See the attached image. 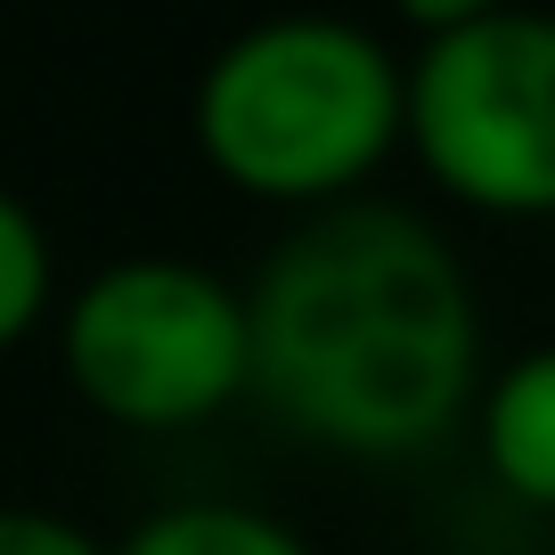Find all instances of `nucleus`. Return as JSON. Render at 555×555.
Here are the masks:
<instances>
[{"label": "nucleus", "instance_id": "nucleus-1", "mask_svg": "<svg viewBox=\"0 0 555 555\" xmlns=\"http://www.w3.org/2000/svg\"><path fill=\"white\" fill-rule=\"evenodd\" d=\"M245 384L335 450L434 441L474 384V295L450 245L392 205L295 229L245 302Z\"/></svg>", "mask_w": 555, "mask_h": 555}, {"label": "nucleus", "instance_id": "nucleus-2", "mask_svg": "<svg viewBox=\"0 0 555 555\" xmlns=\"http://www.w3.org/2000/svg\"><path fill=\"white\" fill-rule=\"evenodd\" d=\"M400 131V74L367 34L286 17L229 41L196 99V139L254 196L351 189Z\"/></svg>", "mask_w": 555, "mask_h": 555}, {"label": "nucleus", "instance_id": "nucleus-3", "mask_svg": "<svg viewBox=\"0 0 555 555\" xmlns=\"http://www.w3.org/2000/svg\"><path fill=\"white\" fill-rule=\"evenodd\" d=\"M441 189L490 212H555V17H490L434 34L400 90Z\"/></svg>", "mask_w": 555, "mask_h": 555}, {"label": "nucleus", "instance_id": "nucleus-4", "mask_svg": "<svg viewBox=\"0 0 555 555\" xmlns=\"http://www.w3.org/2000/svg\"><path fill=\"white\" fill-rule=\"evenodd\" d=\"M66 376L115 425H196L245 384V302L189 261H122L74 302Z\"/></svg>", "mask_w": 555, "mask_h": 555}, {"label": "nucleus", "instance_id": "nucleus-5", "mask_svg": "<svg viewBox=\"0 0 555 555\" xmlns=\"http://www.w3.org/2000/svg\"><path fill=\"white\" fill-rule=\"evenodd\" d=\"M482 457L522 506H555V351H531L490 384Z\"/></svg>", "mask_w": 555, "mask_h": 555}, {"label": "nucleus", "instance_id": "nucleus-6", "mask_svg": "<svg viewBox=\"0 0 555 555\" xmlns=\"http://www.w3.org/2000/svg\"><path fill=\"white\" fill-rule=\"evenodd\" d=\"M122 555H311V547L254 506H172V515L139 522Z\"/></svg>", "mask_w": 555, "mask_h": 555}, {"label": "nucleus", "instance_id": "nucleus-7", "mask_svg": "<svg viewBox=\"0 0 555 555\" xmlns=\"http://www.w3.org/2000/svg\"><path fill=\"white\" fill-rule=\"evenodd\" d=\"M50 302V245L17 196H0V344H17Z\"/></svg>", "mask_w": 555, "mask_h": 555}, {"label": "nucleus", "instance_id": "nucleus-8", "mask_svg": "<svg viewBox=\"0 0 555 555\" xmlns=\"http://www.w3.org/2000/svg\"><path fill=\"white\" fill-rule=\"evenodd\" d=\"M0 555H99V539H82L57 515H34V506H0Z\"/></svg>", "mask_w": 555, "mask_h": 555}, {"label": "nucleus", "instance_id": "nucleus-9", "mask_svg": "<svg viewBox=\"0 0 555 555\" xmlns=\"http://www.w3.org/2000/svg\"><path fill=\"white\" fill-rule=\"evenodd\" d=\"M400 9H409L416 25H441V34H450V25H474V17H490L499 0H400Z\"/></svg>", "mask_w": 555, "mask_h": 555}]
</instances>
